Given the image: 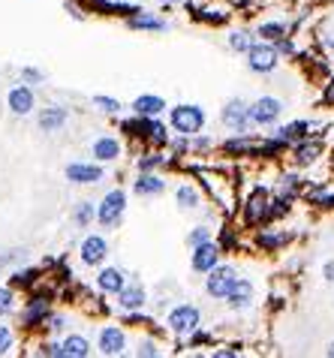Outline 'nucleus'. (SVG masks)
<instances>
[{"label":"nucleus","instance_id":"obj_1","mask_svg":"<svg viewBox=\"0 0 334 358\" xmlns=\"http://www.w3.org/2000/svg\"><path fill=\"white\" fill-rule=\"evenodd\" d=\"M169 124L175 133H181V136H196V133H202V127H205V112H202V105H175V109L169 112Z\"/></svg>","mask_w":334,"mask_h":358},{"label":"nucleus","instance_id":"obj_2","mask_svg":"<svg viewBox=\"0 0 334 358\" xmlns=\"http://www.w3.org/2000/svg\"><path fill=\"white\" fill-rule=\"evenodd\" d=\"M247 64H250V70L259 73V75L274 73V70H277V64H280V51H277V45H274V42H268V40L253 42V45H250V51H247Z\"/></svg>","mask_w":334,"mask_h":358},{"label":"nucleus","instance_id":"obj_3","mask_svg":"<svg viewBox=\"0 0 334 358\" xmlns=\"http://www.w3.org/2000/svg\"><path fill=\"white\" fill-rule=\"evenodd\" d=\"M124 211H127V193L124 190H112V193H105V199L97 205V220H100L105 229H112V226L120 223Z\"/></svg>","mask_w":334,"mask_h":358},{"label":"nucleus","instance_id":"obj_4","mask_svg":"<svg viewBox=\"0 0 334 358\" xmlns=\"http://www.w3.org/2000/svg\"><path fill=\"white\" fill-rule=\"evenodd\" d=\"M235 280H238V274H235L232 265H214V268L208 271V280H205V292H208L211 298H226Z\"/></svg>","mask_w":334,"mask_h":358},{"label":"nucleus","instance_id":"obj_5","mask_svg":"<svg viewBox=\"0 0 334 358\" xmlns=\"http://www.w3.org/2000/svg\"><path fill=\"white\" fill-rule=\"evenodd\" d=\"M199 319H202V314L196 304H178L169 314V319H166V325H169L175 334H193L199 329Z\"/></svg>","mask_w":334,"mask_h":358},{"label":"nucleus","instance_id":"obj_6","mask_svg":"<svg viewBox=\"0 0 334 358\" xmlns=\"http://www.w3.org/2000/svg\"><path fill=\"white\" fill-rule=\"evenodd\" d=\"M283 115V103L277 97H259L253 105H250V120L256 127H271L277 124V118Z\"/></svg>","mask_w":334,"mask_h":358},{"label":"nucleus","instance_id":"obj_7","mask_svg":"<svg viewBox=\"0 0 334 358\" xmlns=\"http://www.w3.org/2000/svg\"><path fill=\"white\" fill-rule=\"evenodd\" d=\"M190 265H193L196 274H208L214 265H220V247L214 241H205V244H199V247H193Z\"/></svg>","mask_w":334,"mask_h":358},{"label":"nucleus","instance_id":"obj_8","mask_svg":"<svg viewBox=\"0 0 334 358\" xmlns=\"http://www.w3.org/2000/svg\"><path fill=\"white\" fill-rule=\"evenodd\" d=\"M223 124L232 129V133H244V129L253 124L250 120V105L247 103H241V100H232V103H226V109H223Z\"/></svg>","mask_w":334,"mask_h":358},{"label":"nucleus","instance_id":"obj_9","mask_svg":"<svg viewBox=\"0 0 334 358\" xmlns=\"http://www.w3.org/2000/svg\"><path fill=\"white\" fill-rule=\"evenodd\" d=\"M79 256L85 265H103L105 256H109V241H105L103 235H88V238L81 241Z\"/></svg>","mask_w":334,"mask_h":358},{"label":"nucleus","instance_id":"obj_10","mask_svg":"<svg viewBox=\"0 0 334 358\" xmlns=\"http://www.w3.org/2000/svg\"><path fill=\"white\" fill-rule=\"evenodd\" d=\"M6 105H10V112L12 115H30L34 112V90H30L27 85H15L10 94H6Z\"/></svg>","mask_w":334,"mask_h":358},{"label":"nucleus","instance_id":"obj_11","mask_svg":"<svg viewBox=\"0 0 334 358\" xmlns=\"http://www.w3.org/2000/svg\"><path fill=\"white\" fill-rule=\"evenodd\" d=\"M253 295H256L253 283H250V280H244V277H238V280L232 283L229 295H226V304H229L232 310H247L250 304H253Z\"/></svg>","mask_w":334,"mask_h":358},{"label":"nucleus","instance_id":"obj_12","mask_svg":"<svg viewBox=\"0 0 334 358\" xmlns=\"http://www.w3.org/2000/svg\"><path fill=\"white\" fill-rule=\"evenodd\" d=\"M127 349V334L118 325H105L100 331V353L103 355H124Z\"/></svg>","mask_w":334,"mask_h":358},{"label":"nucleus","instance_id":"obj_13","mask_svg":"<svg viewBox=\"0 0 334 358\" xmlns=\"http://www.w3.org/2000/svg\"><path fill=\"white\" fill-rule=\"evenodd\" d=\"M66 181L70 184H97V181H103V169L94 163H70L66 166Z\"/></svg>","mask_w":334,"mask_h":358},{"label":"nucleus","instance_id":"obj_14","mask_svg":"<svg viewBox=\"0 0 334 358\" xmlns=\"http://www.w3.org/2000/svg\"><path fill=\"white\" fill-rule=\"evenodd\" d=\"M145 301H148V292H145V286H139V283H133V286H124L118 292V304L124 310H142L145 307Z\"/></svg>","mask_w":334,"mask_h":358},{"label":"nucleus","instance_id":"obj_15","mask_svg":"<svg viewBox=\"0 0 334 358\" xmlns=\"http://www.w3.org/2000/svg\"><path fill=\"white\" fill-rule=\"evenodd\" d=\"M97 286H100V292H105V295H118L120 289L127 286V274L120 268H103L100 277H97Z\"/></svg>","mask_w":334,"mask_h":358},{"label":"nucleus","instance_id":"obj_16","mask_svg":"<svg viewBox=\"0 0 334 358\" xmlns=\"http://www.w3.org/2000/svg\"><path fill=\"white\" fill-rule=\"evenodd\" d=\"M66 118H70V112H66L64 105H49V109L40 112V129H45V133H57V129L66 124Z\"/></svg>","mask_w":334,"mask_h":358},{"label":"nucleus","instance_id":"obj_17","mask_svg":"<svg viewBox=\"0 0 334 358\" xmlns=\"http://www.w3.org/2000/svg\"><path fill=\"white\" fill-rule=\"evenodd\" d=\"M90 151H94V157L100 159V163H112V159L120 157V142L115 136H100V139L90 144Z\"/></svg>","mask_w":334,"mask_h":358},{"label":"nucleus","instance_id":"obj_18","mask_svg":"<svg viewBox=\"0 0 334 358\" xmlns=\"http://www.w3.org/2000/svg\"><path fill=\"white\" fill-rule=\"evenodd\" d=\"M163 109H166L163 97H154V94H142V97H136L133 100V112L139 118H157Z\"/></svg>","mask_w":334,"mask_h":358},{"label":"nucleus","instance_id":"obj_19","mask_svg":"<svg viewBox=\"0 0 334 358\" xmlns=\"http://www.w3.org/2000/svg\"><path fill=\"white\" fill-rule=\"evenodd\" d=\"M133 190L139 196H160L163 190H166V181L160 178V175H151V172H142L139 175V181L133 184Z\"/></svg>","mask_w":334,"mask_h":358},{"label":"nucleus","instance_id":"obj_20","mask_svg":"<svg viewBox=\"0 0 334 358\" xmlns=\"http://www.w3.org/2000/svg\"><path fill=\"white\" fill-rule=\"evenodd\" d=\"M90 355V344L81 334H70L64 340V358H88Z\"/></svg>","mask_w":334,"mask_h":358},{"label":"nucleus","instance_id":"obj_21","mask_svg":"<svg viewBox=\"0 0 334 358\" xmlns=\"http://www.w3.org/2000/svg\"><path fill=\"white\" fill-rule=\"evenodd\" d=\"M175 202H178L181 211H193L199 208V190L190 187V184H181L178 190H175Z\"/></svg>","mask_w":334,"mask_h":358},{"label":"nucleus","instance_id":"obj_22","mask_svg":"<svg viewBox=\"0 0 334 358\" xmlns=\"http://www.w3.org/2000/svg\"><path fill=\"white\" fill-rule=\"evenodd\" d=\"M307 129H310L307 120H295V124H290V127H280V129H277V139L283 142V144H292V142L305 139V136H307Z\"/></svg>","mask_w":334,"mask_h":358},{"label":"nucleus","instance_id":"obj_23","mask_svg":"<svg viewBox=\"0 0 334 358\" xmlns=\"http://www.w3.org/2000/svg\"><path fill=\"white\" fill-rule=\"evenodd\" d=\"M247 217H250V220L268 217V193H265V190H256V193H253V199H250V208H247Z\"/></svg>","mask_w":334,"mask_h":358},{"label":"nucleus","instance_id":"obj_24","mask_svg":"<svg viewBox=\"0 0 334 358\" xmlns=\"http://www.w3.org/2000/svg\"><path fill=\"white\" fill-rule=\"evenodd\" d=\"M45 316H49V301L36 298V301H30V304H27V310H25V322H27V325L42 322Z\"/></svg>","mask_w":334,"mask_h":358},{"label":"nucleus","instance_id":"obj_25","mask_svg":"<svg viewBox=\"0 0 334 358\" xmlns=\"http://www.w3.org/2000/svg\"><path fill=\"white\" fill-rule=\"evenodd\" d=\"M130 27L133 30H166L169 25L160 18H151V15H136V18H130Z\"/></svg>","mask_w":334,"mask_h":358},{"label":"nucleus","instance_id":"obj_26","mask_svg":"<svg viewBox=\"0 0 334 358\" xmlns=\"http://www.w3.org/2000/svg\"><path fill=\"white\" fill-rule=\"evenodd\" d=\"M250 45H253V40H250V34H244V30H235V34H229V49L238 51V55H247Z\"/></svg>","mask_w":334,"mask_h":358},{"label":"nucleus","instance_id":"obj_27","mask_svg":"<svg viewBox=\"0 0 334 358\" xmlns=\"http://www.w3.org/2000/svg\"><path fill=\"white\" fill-rule=\"evenodd\" d=\"M316 157H320V144H301V148H295V163L298 166H310Z\"/></svg>","mask_w":334,"mask_h":358},{"label":"nucleus","instance_id":"obj_28","mask_svg":"<svg viewBox=\"0 0 334 358\" xmlns=\"http://www.w3.org/2000/svg\"><path fill=\"white\" fill-rule=\"evenodd\" d=\"M259 36L262 40H268V42H277L280 36H286V30L280 21H265V25H259Z\"/></svg>","mask_w":334,"mask_h":358},{"label":"nucleus","instance_id":"obj_29","mask_svg":"<svg viewBox=\"0 0 334 358\" xmlns=\"http://www.w3.org/2000/svg\"><path fill=\"white\" fill-rule=\"evenodd\" d=\"M94 217H97L94 202H79V208H75V223H79V226H88Z\"/></svg>","mask_w":334,"mask_h":358},{"label":"nucleus","instance_id":"obj_30","mask_svg":"<svg viewBox=\"0 0 334 358\" xmlns=\"http://www.w3.org/2000/svg\"><path fill=\"white\" fill-rule=\"evenodd\" d=\"M15 310V295H12V289H3L0 286V316H10Z\"/></svg>","mask_w":334,"mask_h":358},{"label":"nucleus","instance_id":"obj_31","mask_svg":"<svg viewBox=\"0 0 334 358\" xmlns=\"http://www.w3.org/2000/svg\"><path fill=\"white\" fill-rule=\"evenodd\" d=\"M94 105L100 112H105V115H115V112H120V103L112 100V97H94Z\"/></svg>","mask_w":334,"mask_h":358},{"label":"nucleus","instance_id":"obj_32","mask_svg":"<svg viewBox=\"0 0 334 358\" xmlns=\"http://www.w3.org/2000/svg\"><path fill=\"white\" fill-rule=\"evenodd\" d=\"M205 241H211V229H205V226H196V229L187 235L190 247H199V244H205Z\"/></svg>","mask_w":334,"mask_h":358},{"label":"nucleus","instance_id":"obj_33","mask_svg":"<svg viewBox=\"0 0 334 358\" xmlns=\"http://www.w3.org/2000/svg\"><path fill=\"white\" fill-rule=\"evenodd\" d=\"M157 166H163V157H160V154H148V157L139 159V169H142V172H154Z\"/></svg>","mask_w":334,"mask_h":358},{"label":"nucleus","instance_id":"obj_34","mask_svg":"<svg viewBox=\"0 0 334 358\" xmlns=\"http://www.w3.org/2000/svg\"><path fill=\"white\" fill-rule=\"evenodd\" d=\"M12 344H15V337H12V331L6 329V325H0V355H6L12 349Z\"/></svg>","mask_w":334,"mask_h":358},{"label":"nucleus","instance_id":"obj_35","mask_svg":"<svg viewBox=\"0 0 334 358\" xmlns=\"http://www.w3.org/2000/svg\"><path fill=\"white\" fill-rule=\"evenodd\" d=\"M139 355H145V358H151V355H160V349H157V344H151V340H145V344H139V349H136Z\"/></svg>","mask_w":334,"mask_h":358},{"label":"nucleus","instance_id":"obj_36","mask_svg":"<svg viewBox=\"0 0 334 358\" xmlns=\"http://www.w3.org/2000/svg\"><path fill=\"white\" fill-rule=\"evenodd\" d=\"M274 45H277V51H280V55H295V45H292L290 40H286V36H280V40H277Z\"/></svg>","mask_w":334,"mask_h":358},{"label":"nucleus","instance_id":"obj_37","mask_svg":"<svg viewBox=\"0 0 334 358\" xmlns=\"http://www.w3.org/2000/svg\"><path fill=\"white\" fill-rule=\"evenodd\" d=\"M21 79L25 81H42V73L34 70V66H25V70H21Z\"/></svg>","mask_w":334,"mask_h":358},{"label":"nucleus","instance_id":"obj_38","mask_svg":"<svg viewBox=\"0 0 334 358\" xmlns=\"http://www.w3.org/2000/svg\"><path fill=\"white\" fill-rule=\"evenodd\" d=\"M64 325H66L64 316H51V319H49V329H51V331H64Z\"/></svg>","mask_w":334,"mask_h":358},{"label":"nucleus","instance_id":"obj_39","mask_svg":"<svg viewBox=\"0 0 334 358\" xmlns=\"http://www.w3.org/2000/svg\"><path fill=\"white\" fill-rule=\"evenodd\" d=\"M325 280H334V262H325Z\"/></svg>","mask_w":334,"mask_h":358},{"label":"nucleus","instance_id":"obj_40","mask_svg":"<svg viewBox=\"0 0 334 358\" xmlns=\"http://www.w3.org/2000/svg\"><path fill=\"white\" fill-rule=\"evenodd\" d=\"M325 100H329V103H334V79L329 81V90H325Z\"/></svg>","mask_w":334,"mask_h":358},{"label":"nucleus","instance_id":"obj_41","mask_svg":"<svg viewBox=\"0 0 334 358\" xmlns=\"http://www.w3.org/2000/svg\"><path fill=\"white\" fill-rule=\"evenodd\" d=\"M329 355L334 358V340H331V344H329Z\"/></svg>","mask_w":334,"mask_h":358},{"label":"nucleus","instance_id":"obj_42","mask_svg":"<svg viewBox=\"0 0 334 358\" xmlns=\"http://www.w3.org/2000/svg\"><path fill=\"white\" fill-rule=\"evenodd\" d=\"M163 3H178V0H163Z\"/></svg>","mask_w":334,"mask_h":358}]
</instances>
